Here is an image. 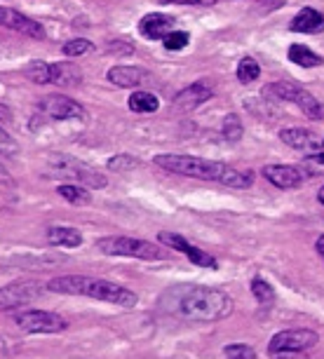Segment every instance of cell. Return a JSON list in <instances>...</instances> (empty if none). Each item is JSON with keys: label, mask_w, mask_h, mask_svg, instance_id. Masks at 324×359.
Masks as SVG:
<instances>
[{"label": "cell", "mask_w": 324, "mask_h": 359, "mask_svg": "<svg viewBox=\"0 0 324 359\" xmlns=\"http://www.w3.org/2000/svg\"><path fill=\"white\" fill-rule=\"evenodd\" d=\"M47 242L52 247H66V249H75L82 245V235L75 228L68 225H52L47 230Z\"/></svg>", "instance_id": "e0dca14e"}, {"label": "cell", "mask_w": 324, "mask_h": 359, "mask_svg": "<svg viewBox=\"0 0 324 359\" xmlns=\"http://www.w3.org/2000/svg\"><path fill=\"white\" fill-rule=\"evenodd\" d=\"M42 296V286L38 282H14V284L0 286V312L16 310V308L31 306Z\"/></svg>", "instance_id": "ba28073f"}, {"label": "cell", "mask_w": 324, "mask_h": 359, "mask_svg": "<svg viewBox=\"0 0 324 359\" xmlns=\"http://www.w3.org/2000/svg\"><path fill=\"white\" fill-rule=\"evenodd\" d=\"M190 36L186 31H169L167 36L162 38V45L167 49H172V52H179V49H184L188 45Z\"/></svg>", "instance_id": "4dcf8cb0"}, {"label": "cell", "mask_w": 324, "mask_h": 359, "mask_svg": "<svg viewBox=\"0 0 324 359\" xmlns=\"http://www.w3.org/2000/svg\"><path fill=\"white\" fill-rule=\"evenodd\" d=\"M12 118V113H10V108H5L3 103H0V120H10Z\"/></svg>", "instance_id": "f35d334b"}, {"label": "cell", "mask_w": 324, "mask_h": 359, "mask_svg": "<svg viewBox=\"0 0 324 359\" xmlns=\"http://www.w3.org/2000/svg\"><path fill=\"white\" fill-rule=\"evenodd\" d=\"M0 184H10V174H8V169L0 164Z\"/></svg>", "instance_id": "8d00e7d4"}, {"label": "cell", "mask_w": 324, "mask_h": 359, "mask_svg": "<svg viewBox=\"0 0 324 359\" xmlns=\"http://www.w3.org/2000/svg\"><path fill=\"white\" fill-rule=\"evenodd\" d=\"M289 62L303 66V69H312V66H322V57L306 45H292L289 47Z\"/></svg>", "instance_id": "44dd1931"}, {"label": "cell", "mask_w": 324, "mask_h": 359, "mask_svg": "<svg viewBox=\"0 0 324 359\" xmlns=\"http://www.w3.org/2000/svg\"><path fill=\"white\" fill-rule=\"evenodd\" d=\"M162 306L184 322L207 324L230 317L235 303L226 291L212 286H174L162 298Z\"/></svg>", "instance_id": "6da1fadb"}, {"label": "cell", "mask_w": 324, "mask_h": 359, "mask_svg": "<svg viewBox=\"0 0 324 359\" xmlns=\"http://www.w3.org/2000/svg\"><path fill=\"white\" fill-rule=\"evenodd\" d=\"M320 336L312 329H287L279 331L268 343L271 359H308L306 352L317 345Z\"/></svg>", "instance_id": "5b68a950"}, {"label": "cell", "mask_w": 324, "mask_h": 359, "mask_svg": "<svg viewBox=\"0 0 324 359\" xmlns=\"http://www.w3.org/2000/svg\"><path fill=\"white\" fill-rule=\"evenodd\" d=\"M129 108L134 110V113H155V110L160 108V101H158L155 94L139 90L129 97Z\"/></svg>", "instance_id": "7402d4cb"}, {"label": "cell", "mask_w": 324, "mask_h": 359, "mask_svg": "<svg viewBox=\"0 0 324 359\" xmlns=\"http://www.w3.org/2000/svg\"><path fill=\"white\" fill-rule=\"evenodd\" d=\"M16 153H19V143H16L12 136L8 134V132L0 127V156L5 158H14Z\"/></svg>", "instance_id": "d6a6232c"}, {"label": "cell", "mask_w": 324, "mask_h": 359, "mask_svg": "<svg viewBox=\"0 0 324 359\" xmlns=\"http://www.w3.org/2000/svg\"><path fill=\"white\" fill-rule=\"evenodd\" d=\"M315 249H317V253H320V256H324V235H322V237H317Z\"/></svg>", "instance_id": "74e56055"}, {"label": "cell", "mask_w": 324, "mask_h": 359, "mask_svg": "<svg viewBox=\"0 0 324 359\" xmlns=\"http://www.w3.org/2000/svg\"><path fill=\"white\" fill-rule=\"evenodd\" d=\"M144 80V71L136 66H113L108 71V82H113L115 87H136Z\"/></svg>", "instance_id": "ac0fdd59"}, {"label": "cell", "mask_w": 324, "mask_h": 359, "mask_svg": "<svg viewBox=\"0 0 324 359\" xmlns=\"http://www.w3.org/2000/svg\"><path fill=\"white\" fill-rule=\"evenodd\" d=\"M160 242H162L164 247H172V249H177V251H184L186 256H188V261L193 263V266L210 268V270H214V268L219 266L216 258H214L212 253L197 249V247H193L188 240H186V237H181L179 233H160Z\"/></svg>", "instance_id": "30bf717a"}, {"label": "cell", "mask_w": 324, "mask_h": 359, "mask_svg": "<svg viewBox=\"0 0 324 359\" xmlns=\"http://www.w3.org/2000/svg\"><path fill=\"white\" fill-rule=\"evenodd\" d=\"M136 164H139V162H136V160L132 158V156H115V158L111 160V162H108V167H111V169H118V172H123V169L127 172V169H134Z\"/></svg>", "instance_id": "836d02e7"}, {"label": "cell", "mask_w": 324, "mask_h": 359, "mask_svg": "<svg viewBox=\"0 0 324 359\" xmlns=\"http://www.w3.org/2000/svg\"><path fill=\"white\" fill-rule=\"evenodd\" d=\"M108 52H113V54H132V52H134V47H132L129 42L115 40V42L108 45Z\"/></svg>", "instance_id": "e575fe53"}, {"label": "cell", "mask_w": 324, "mask_h": 359, "mask_svg": "<svg viewBox=\"0 0 324 359\" xmlns=\"http://www.w3.org/2000/svg\"><path fill=\"white\" fill-rule=\"evenodd\" d=\"M251 294H254V298L261 303L263 308H271L273 303H275V289L261 277L251 280Z\"/></svg>", "instance_id": "4316f807"}, {"label": "cell", "mask_w": 324, "mask_h": 359, "mask_svg": "<svg viewBox=\"0 0 324 359\" xmlns=\"http://www.w3.org/2000/svg\"><path fill=\"white\" fill-rule=\"evenodd\" d=\"M47 289L52 294H68V296H87L95 301L113 303L120 308H134L136 294L129 291L127 286L118 284L111 280H99V277H85V275H62L47 282Z\"/></svg>", "instance_id": "3957f363"}, {"label": "cell", "mask_w": 324, "mask_h": 359, "mask_svg": "<svg viewBox=\"0 0 324 359\" xmlns=\"http://www.w3.org/2000/svg\"><path fill=\"white\" fill-rule=\"evenodd\" d=\"M294 103L299 106L301 110H303L306 115H308L310 120H320L322 118V106H320V101H317L315 97L308 92V90H303V87H299L294 94Z\"/></svg>", "instance_id": "ffe728a7"}, {"label": "cell", "mask_w": 324, "mask_h": 359, "mask_svg": "<svg viewBox=\"0 0 324 359\" xmlns=\"http://www.w3.org/2000/svg\"><path fill=\"white\" fill-rule=\"evenodd\" d=\"M97 249L101 253H108V256H127V258H139V261H162L164 258L162 247L153 245L148 240L125 235L101 237L97 242Z\"/></svg>", "instance_id": "8992f818"}, {"label": "cell", "mask_w": 324, "mask_h": 359, "mask_svg": "<svg viewBox=\"0 0 324 359\" xmlns=\"http://www.w3.org/2000/svg\"><path fill=\"white\" fill-rule=\"evenodd\" d=\"M261 174L266 176L268 184L282 188V190L299 188L303 184V176H306L301 172V167H292V164H266V167L261 169Z\"/></svg>", "instance_id": "7c38bea8"}, {"label": "cell", "mask_w": 324, "mask_h": 359, "mask_svg": "<svg viewBox=\"0 0 324 359\" xmlns=\"http://www.w3.org/2000/svg\"><path fill=\"white\" fill-rule=\"evenodd\" d=\"M223 355H226V359H259L254 347L247 343H230L223 347Z\"/></svg>", "instance_id": "f546056e"}, {"label": "cell", "mask_w": 324, "mask_h": 359, "mask_svg": "<svg viewBox=\"0 0 324 359\" xmlns=\"http://www.w3.org/2000/svg\"><path fill=\"white\" fill-rule=\"evenodd\" d=\"M153 162L169 174L188 176V179H200V181H216V184L238 188V190L249 188L254 184V174L240 172V169H233L223 162H214V160H205V158L164 153V156H158Z\"/></svg>", "instance_id": "7a4b0ae2"}, {"label": "cell", "mask_w": 324, "mask_h": 359, "mask_svg": "<svg viewBox=\"0 0 324 359\" xmlns=\"http://www.w3.org/2000/svg\"><path fill=\"white\" fill-rule=\"evenodd\" d=\"M0 26L21 33V36L36 38V40H42V38H45V29H42L36 19L16 12V10H12V8H0Z\"/></svg>", "instance_id": "8fae6325"}, {"label": "cell", "mask_w": 324, "mask_h": 359, "mask_svg": "<svg viewBox=\"0 0 324 359\" xmlns=\"http://www.w3.org/2000/svg\"><path fill=\"white\" fill-rule=\"evenodd\" d=\"M174 26V19L169 14H160V12H151L146 14L144 19L139 21V31L141 36L151 38V40H162L164 36H167L169 31Z\"/></svg>", "instance_id": "9a60e30c"}, {"label": "cell", "mask_w": 324, "mask_h": 359, "mask_svg": "<svg viewBox=\"0 0 324 359\" xmlns=\"http://www.w3.org/2000/svg\"><path fill=\"white\" fill-rule=\"evenodd\" d=\"M212 97H214V87L210 85V82L197 80V82H193V85L184 87V90L174 97V106L181 108V110H195V108H200L205 101H210Z\"/></svg>", "instance_id": "4fadbf2b"}, {"label": "cell", "mask_w": 324, "mask_h": 359, "mask_svg": "<svg viewBox=\"0 0 324 359\" xmlns=\"http://www.w3.org/2000/svg\"><path fill=\"white\" fill-rule=\"evenodd\" d=\"M47 174L49 179H66L68 184H78L87 188H106L108 181L97 169L87 167L85 162L75 160L73 156H62V153H52L47 160Z\"/></svg>", "instance_id": "277c9868"}, {"label": "cell", "mask_w": 324, "mask_h": 359, "mask_svg": "<svg viewBox=\"0 0 324 359\" xmlns=\"http://www.w3.org/2000/svg\"><path fill=\"white\" fill-rule=\"evenodd\" d=\"M26 78L31 82H36V85H47V82H52V64H45V62H31L26 66Z\"/></svg>", "instance_id": "484cf974"}, {"label": "cell", "mask_w": 324, "mask_h": 359, "mask_svg": "<svg viewBox=\"0 0 324 359\" xmlns=\"http://www.w3.org/2000/svg\"><path fill=\"white\" fill-rule=\"evenodd\" d=\"M292 31L296 33H320L324 31V14L317 12L315 8H303L292 19Z\"/></svg>", "instance_id": "2e32d148"}, {"label": "cell", "mask_w": 324, "mask_h": 359, "mask_svg": "<svg viewBox=\"0 0 324 359\" xmlns=\"http://www.w3.org/2000/svg\"><path fill=\"white\" fill-rule=\"evenodd\" d=\"M16 327L26 334H62L68 329V322L57 312L49 310H21L14 314Z\"/></svg>", "instance_id": "52a82bcc"}, {"label": "cell", "mask_w": 324, "mask_h": 359, "mask_svg": "<svg viewBox=\"0 0 324 359\" xmlns=\"http://www.w3.org/2000/svg\"><path fill=\"white\" fill-rule=\"evenodd\" d=\"M317 200H320V204H324V186L320 188V193H317Z\"/></svg>", "instance_id": "ab89813d"}, {"label": "cell", "mask_w": 324, "mask_h": 359, "mask_svg": "<svg viewBox=\"0 0 324 359\" xmlns=\"http://www.w3.org/2000/svg\"><path fill=\"white\" fill-rule=\"evenodd\" d=\"M279 139H282L284 146L294 148V151H303L306 156L315 153L322 146V139H317V134H312L310 129H303V127H287V129L279 132Z\"/></svg>", "instance_id": "5bb4252c"}, {"label": "cell", "mask_w": 324, "mask_h": 359, "mask_svg": "<svg viewBox=\"0 0 324 359\" xmlns=\"http://www.w3.org/2000/svg\"><path fill=\"white\" fill-rule=\"evenodd\" d=\"M57 193L64 197L66 202L78 204V207H85V204H92V195L87 193V188H82L78 184H62L57 188Z\"/></svg>", "instance_id": "603a6c76"}, {"label": "cell", "mask_w": 324, "mask_h": 359, "mask_svg": "<svg viewBox=\"0 0 324 359\" xmlns=\"http://www.w3.org/2000/svg\"><path fill=\"white\" fill-rule=\"evenodd\" d=\"M42 110H45L52 120H59V123H64V120H87L90 118L85 106H80L78 101H73V99H68V97H62V94H52V97H47L45 101H42Z\"/></svg>", "instance_id": "9c48e42d"}, {"label": "cell", "mask_w": 324, "mask_h": 359, "mask_svg": "<svg viewBox=\"0 0 324 359\" xmlns=\"http://www.w3.org/2000/svg\"><path fill=\"white\" fill-rule=\"evenodd\" d=\"M296 90H299V85H294V82H273L263 90V94L271 101H294Z\"/></svg>", "instance_id": "d4e9b609"}, {"label": "cell", "mask_w": 324, "mask_h": 359, "mask_svg": "<svg viewBox=\"0 0 324 359\" xmlns=\"http://www.w3.org/2000/svg\"><path fill=\"white\" fill-rule=\"evenodd\" d=\"M235 75H238V80L242 82V85H249V82H254L261 75V66H259V62H256V59L245 57L242 62L238 64V71H235Z\"/></svg>", "instance_id": "83f0119b"}, {"label": "cell", "mask_w": 324, "mask_h": 359, "mask_svg": "<svg viewBox=\"0 0 324 359\" xmlns=\"http://www.w3.org/2000/svg\"><path fill=\"white\" fill-rule=\"evenodd\" d=\"M62 52L66 57H82V54L92 52V42L85 40V38H75V40H68L62 47Z\"/></svg>", "instance_id": "1f68e13d"}, {"label": "cell", "mask_w": 324, "mask_h": 359, "mask_svg": "<svg viewBox=\"0 0 324 359\" xmlns=\"http://www.w3.org/2000/svg\"><path fill=\"white\" fill-rule=\"evenodd\" d=\"M301 172L306 176H324V139H322V146L317 148L315 153H308L301 162Z\"/></svg>", "instance_id": "cb8c5ba5"}, {"label": "cell", "mask_w": 324, "mask_h": 359, "mask_svg": "<svg viewBox=\"0 0 324 359\" xmlns=\"http://www.w3.org/2000/svg\"><path fill=\"white\" fill-rule=\"evenodd\" d=\"M221 132L223 136H226L228 141H240L245 134V127L240 123V118L235 113H228L226 118H223V125H221Z\"/></svg>", "instance_id": "f1b7e54d"}, {"label": "cell", "mask_w": 324, "mask_h": 359, "mask_svg": "<svg viewBox=\"0 0 324 359\" xmlns=\"http://www.w3.org/2000/svg\"><path fill=\"white\" fill-rule=\"evenodd\" d=\"M162 3H179V5H214L216 0H162Z\"/></svg>", "instance_id": "d590c367"}, {"label": "cell", "mask_w": 324, "mask_h": 359, "mask_svg": "<svg viewBox=\"0 0 324 359\" xmlns=\"http://www.w3.org/2000/svg\"><path fill=\"white\" fill-rule=\"evenodd\" d=\"M82 73L75 64H52V82L54 85H78Z\"/></svg>", "instance_id": "d6986e66"}]
</instances>
